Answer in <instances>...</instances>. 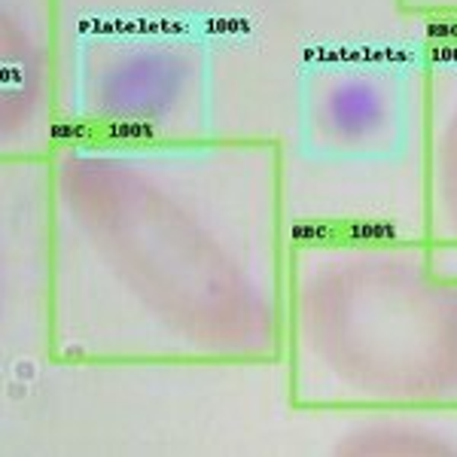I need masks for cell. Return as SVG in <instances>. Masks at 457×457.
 Here are the masks:
<instances>
[{
    "label": "cell",
    "instance_id": "1",
    "mask_svg": "<svg viewBox=\"0 0 457 457\" xmlns=\"http://www.w3.org/2000/svg\"><path fill=\"white\" fill-rule=\"evenodd\" d=\"M46 174L53 363H281L293 241L281 144L64 137Z\"/></svg>",
    "mask_w": 457,
    "mask_h": 457
},
{
    "label": "cell",
    "instance_id": "5",
    "mask_svg": "<svg viewBox=\"0 0 457 457\" xmlns=\"http://www.w3.org/2000/svg\"><path fill=\"white\" fill-rule=\"evenodd\" d=\"M58 0H0V159L46 162L62 144Z\"/></svg>",
    "mask_w": 457,
    "mask_h": 457
},
{
    "label": "cell",
    "instance_id": "3",
    "mask_svg": "<svg viewBox=\"0 0 457 457\" xmlns=\"http://www.w3.org/2000/svg\"><path fill=\"white\" fill-rule=\"evenodd\" d=\"M64 137H211V55L171 31H101L73 43L62 79ZM62 137V141H64Z\"/></svg>",
    "mask_w": 457,
    "mask_h": 457
},
{
    "label": "cell",
    "instance_id": "6",
    "mask_svg": "<svg viewBox=\"0 0 457 457\" xmlns=\"http://www.w3.org/2000/svg\"><path fill=\"white\" fill-rule=\"evenodd\" d=\"M421 232L457 262V31L424 53Z\"/></svg>",
    "mask_w": 457,
    "mask_h": 457
},
{
    "label": "cell",
    "instance_id": "7",
    "mask_svg": "<svg viewBox=\"0 0 457 457\" xmlns=\"http://www.w3.org/2000/svg\"><path fill=\"white\" fill-rule=\"evenodd\" d=\"M403 12L427 19L442 31H457V0H396Z\"/></svg>",
    "mask_w": 457,
    "mask_h": 457
},
{
    "label": "cell",
    "instance_id": "2",
    "mask_svg": "<svg viewBox=\"0 0 457 457\" xmlns=\"http://www.w3.org/2000/svg\"><path fill=\"white\" fill-rule=\"evenodd\" d=\"M281 375L296 409H457V262L424 232L293 228Z\"/></svg>",
    "mask_w": 457,
    "mask_h": 457
},
{
    "label": "cell",
    "instance_id": "4",
    "mask_svg": "<svg viewBox=\"0 0 457 457\" xmlns=\"http://www.w3.org/2000/svg\"><path fill=\"white\" fill-rule=\"evenodd\" d=\"M302 110V150L323 159L387 162L424 131V58L314 71Z\"/></svg>",
    "mask_w": 457,
    "mask_h": 457
}]
</instances>
